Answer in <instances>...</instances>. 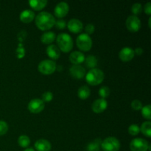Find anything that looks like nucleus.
I'll return each instance as SVG.
<instances>
[{"instance_id": "11", "label": "nucleus", "mask_w": 151, "mask_h": 151, "mask_svg": "<svg viewBox=\"0 0 151 151\" xmlns=\"http://www.w3.org/2000/svg\"><path fill=\"white\" fill-rule=\"evenodd\" d=\"M108 103L105 99H97L93 102L91 105V109L96 114L103 113L107 109Z\"/></svg>"}, {"instance_id": "18", "label": "nucleus", "mask_w": 151, "mask_h": 151, "mask_svg": "<svg viewBox=\"0 0 151 151\" xmlns=\"http://www.w3.org/2000/svg\"><path fill=\"white\" fill-rule=\"evenodd\" d=\"M19 18H20L21 22L23 23H30L35 19V13L30 10H24L21 13Z\"/></svg>"}, {"instance_id": "28", "label": "nucleus", "mask_w": 151, "mask_h": 151, "mask_svg": "<svg viewBox=\"0 0 151 151\" xmlns=\"http://www.w3.org/2000/svg\"><path fill=\"white\" fill-rule=\"evenodd\" d=\"M110 92V88L108 86H103L99 90V94H100V96L103 99H105L109 97Z\"/></svg>"}, {"instance_id": "17", "label": "nucleus", "mask_w": 151, "mask_h": 151, "mask_svg": "<svg viewBox=\"0 0 151 151\" xmlns=\"http://www.w3.org/2000/svg\"><path fill=\"white\" fill-rule=\"evenodd\" d=\"M46 52H47V55L53 60H57L60 56V50H59L57 46L54 45V44L48 46Z\"/></svg>"}, {"instance_id": "10", "label": "nucleus", "mask_w": 151, "mask_h": 151, "mask_svg": "<svg viewBox=\"0 0 151 151\" xmlns=\"http://www.w3.org/2000/svg\"><path fill=\"white\" fill-rule=\"evenodd\" d=\"M69 10V4L65 1H61V2H59L55 7V16L58 19H61V18L65 17L68 14Z\"/></svg>"}, {"instance_id": "38", "label": "nucleus", "mask_w": 151, "mask_h": 151, "mask_svg": "<svg viewBox=\"0 0 151 151\" xmlns=\"http://www.w3.org/2000/svg\"><path fill=\"white\" fill-rule=\"evenodd\" d=\"M150 20H151V18H149V20H148V25H149V27L150 28Z\"/></svg>"}, {"instance_id": "30", "label": "nucleus", "mask_w": 151, "mask_h": 151, "mask_svg": "<svg viewBox=\"0 0 151 151\" xmlns=\"http://www.w3.org/2000/svg\"><path fill=\"white\" fill-rule=\"evenodd\" d=\"M53 99V94L50 91H46L41 96V100L45 103H49V102L52 101Z\"/></svg>"}, {"instance_id": "34", "label": "nucleus", "mask_w": 151, "mask_h": 151, "mask_svg": "<svg viewBox=\"0 0 151 151\" xmlns=\"http://www.w3.org/2000/svg\"><path fill=\"white\" fill-rule=\"evenodd\" d=\"M94 29H95V27H94V24H88L85 27V31L86 32V34H87L88 35H91V34H92L94 32Z\"/></svg>"}, {"instance_id": "1", "label": "nucleus", "mask_w": 151, "mask_h": 151, "mask_svg": "<svg viewBox=\"0 0 151 151\" xmlns=\"http://www.w3.org/2000/svg\"><path fill=\"white\" fill-rule=\"evenodd\" d=\"M35 22L38 29L45 31L55 26V19L51 13L44 11L37 15L35 18Z\"/></svg>"}, {"instance_id": "31", "label": "nucleus", "mask_w": 151, "mask_h": 151, "mask_svg": "<svg viewBox=\"0 0 151 151\" xmlns=\"http://www.w3.org/2000/svg\"><path fill=\"white\" fill-rule=\"evenodd\" d=\"M8 131V125L4 121L0 120V136H3Z\"/></svg>"}, {"instance_id": "4", "label": "nucleus", "mask_w": 151, "mask_h": 151, "mask_svg": "<svg viewBox=\"0 0 151 151\" xmlns=\"http://www.w3.org/2000/svg\"><path fill=\"white\" fill-rule=\"evenodd\" d=\"M76 44L78 49L81 51H89L92 47V40L91 37L86 33L81 34L78 35L76 39Z\"/></svg>"}, {"instance_id": "5", "label": "nucleus", "mask_w": 151, "mask_h": 151, "mask_svg": "<svg viewBox=\"0 0 151 151\" xmlns=\"http://www.w3.org/2000/svg\"><path fill=\"white\" fill-rule=\"evenodd\" d=\"M101 147L104 151H118L120 148V142L115 137H109L102 141Z\"/></svg>"}, {"instance_id": "6", "label": "nucleus", "mask_w": 151, "mask_h": 151, "mask_svg": "<svg viewBox=\"0 0 151 151\" xmlns=\"http://www.w3.org/2000/svg\"><path fill=\"white\" fill-rule=\"evenodd\" d=\"M56 67L55 62L52 60H44L38 64V70L43 75H49L55 71Z\"/></svg>"}, {"instance_id": "15", "label": "nucleus", "mask_w": 151, "mask_h": 151, "mask_svg": "<svg viewBox=\"0 0 151 151\" xmlns=\"http://www.w3.org/2000/svg\"><path fill=\"white\" fill-rule=\"evenodd\" d=\"M85 58L83 53L79 51L72 52L69 55V60L73 65H80L81 63H83Z\"/></svg>"}, {"instance_id": "21", "label": "nucleus", "mask_w": 151, "mask_h": 151, "mask_svg": "<svg viewBox=\"0 0 151 151\" xmlns=\"http://www.w3.org/2000/svg\"><path fill=\"white\" fill-rule=\"evenodd\" d=\"M91 94V91H90L89 88L86 86H83L80 87L78 91V97L81 100H86L88 98Z\"/></svg>"}, {"instance_id": "19", "label": "nucleus", "mask_w": 151, "mask_h": 151, "mask_svg": "<svg viewBox=\"0 0 151 151\" xmlns=\"http://www.w3.org/2000/svg\"><path fill=\"white\" fill-rule=\"evenodd\" d=\"M29 6L33 9L34 10H41L47 6V0H30L29 1Z\"/></svg>"}, {"instance_id": "23", "label": "nucleus", "mask_w": 151, "mask_h": 151, "mask_svg": "<svg viewBox=\"0 0 151 151\" xmlns=\"http://www.w3.org/2000/svg\"><path fill=\"white\" fill-rule=\"evenodd\" d=\"M140 131L147 137H151V122L150 121L144 122L140 127Z\"/></svg>"}, {"instance_id": "8", "label": "nucleus", "mask_w": 151, "mask_h": 151, "mask_svg": "<svg viewBox=\"0 0 151 151\" xmlns=\"http://www.w3.org/2000/svg\"><path fill=\"white\" fill-rule=\"evenodd\" d=\"M125 25L128 30H129L130 32H138L141 28V21L137 16L132 15L127 18Z\"/></svg>"}, {"instance_id": "7", "label": "nucleus", "mask_w": 151, "mask_h": 151, "mask_svg": "<svg viewBox=\"0 0 151 151\" xmlns=\"http://www.w3.org/2000/svg\"><path fill=\"white\" fill-rule=\"evenodd\" d=\"M149 145L148 142L144 139L136 138L130 143V149L131 151H147Z\"/></svg>"}, {"instance_id": "12", "label": "nucleus", "mask_w": 151, "mask_h": 151, "mask_svg": "<svg viewBox=\"0 0 151 151\" xmlns=\"http://www.w3.org/2000/svg\"><path fill=\"white\" fill-rule=\"evenodd\" d=\"M69 72L72 78L75 79H82L86 75V69L81 65H72L69 69Z\"/></svg>"}, {"instance_id": "20", "label": "nucleus", "mask_w": 151, "mask_h": 151, "mask_svg": "<svg viewBox=\"0 0 151 151\" xmlns=\"http://www.w3.org/2000/svg\"><path fill=\"white\" fill-rule=\"evenodd\" d=\"M56 39V35L53 32H46L41 35V41L44 44H50Z\"/></svg>"}, {"instance_id": "22", "label": "nucleus", "mask_w": 151, "mask_h": 151, "mask_svg": "<svg viewBox=\"0 0 151 151\" xmlns=\"http://www.w3.org/2000/svg\"><path fill=\"white\" fill-rule=\"evenodd\" d=\"M102 140L100 139H96L90 142L87 146V151H99L101 147Z\"/></svg>"}, {"instance_id": "3", "label": "nucleus", "mask_w": 151, "mask_h": 151, "mask_svg": "<svg viewBox=\"0 0 151 151\" xmlns=\"http://www.w3.org/2000/svg\"><path fill=\"white\" fill-rule=\"evenodd\" d=\"M105 78L103 71L97 68L91 69L88 71L86 76V81L89 85L97 86L101 83Z\"/></svg>"}, {"instance_id": "26", "label": "nucleus", "mask_w": 151, "mask_h": 151, "mask_svg": "<svg viewBox=\"0 0 151 151\" xmlns=\"http://www.w3.org/2000/svg\"><path fill=\"white\" fill-rule=\"evenodd\" d=\"M150 111H151L150 105H147V106L142 108V116L145 118V119H147L148 121H150L151 119Z\"/></svg>"}, {"instance_id": "25", "label": "nucleus", "mask_w": 151, "mask_h": 151, "mask_svg": "<svg viewBox=\"0 0 151 151\" xmlns=\"http://www.w3.org/2000/svg\"><path fill=\"white\" fill-rule=\"evenodd\" d=\"M18 143H19V145L20 147L26 148L30 144V139H29V138L27 136L22 135L18 139Z\"/></svg>"}, {"instance_id": "16", "label": "nucleus", "mask_w": 151, "mask_h": 151, "mask_svg": "<svg viewBox=\"0 0 151 151\" xmlns=\"http://www.w3.org/2000/svg\"><path fill=\"white\" fill-rule=\"evenodd\" d=\"M35 148L37 151H50L52 149V145L48 140L41 139L35 142Z\"/></svg>"}, {"instance_id": "29", "label": "nucleus", "mask_w": 151, "mask_h": 151, "mask_svg": "<svg viewBox=\"0 0 151 151\" xmlns=\"http://www.w3.org/2000/svg\"><path fill=\"white\" fill-rule=\"evenodd\" d=\"M140 131V128L136 124H133L131 125L128 128V133L129 134H131V136H137V134L139 133Z\"/></svg>"}, {"instance_id": "37", "label": "nucleus", "mask_w": 151, "mask_h": 151, "mask_svg": "<svg viewBox=\"0 0 151 151\" xmlns=\"http://www.w3.org/2000/svg\"><path fill=\"white\" fill-rule=\"evenodd\" d=\"M24 151H35V150H34L33 148H27V149H25Z\"/></svg>"}, {"instance_id": "27", "label": "nucleus", "mask_w": 151, "mask_h": 151, "mask_svg": "<svg viewBox=\"0 0 151 151\" xmlns=\"http://www.w3.org/2000/svg\"><path fill=\"white\" fill-rule=\"evenodd\" d=\"M131 11L134 13V16H137V15L140 14L142 11V7L140 3H135L131 7Z\"/></svg>"}, {"instance_id": "35", "label": "nucleus", "mask_w": 151, "mask_h": 151, "mask_svg": "<svg viewBox=\"0 0 151 151\" xmlns=\"http://www.w3.org/2000/svg\"><path fill=\"white\" fill-rule=\"evenodd\" d=\"M145 13L147 15L150 16L151 14V3L147 2V4L145 5Z\"/></svg>"}, {"instance_id": "14", "label": "nucleus", "mask_w": 151, "mask_h": 151, "mask_svg": "<svg viewBox=\"0 0 151 151\" xmlns=\"http://www.w3.org/2000/svg\"><path fill=\"white\" fill-rule=\"evenodd\" d=\"M67 27L70 32H73V33H79L82 31L83 25L79 19H72L68 22Z\"/></svg>"}, {"instance_id": "33", "label": "nucleus", "mask_w": 151, "mask_h": 151, "mask_svg": "<svg viewBox=\"0 0 151 151\" xmlns=\"http://www.w3.org/2000/svg\"><path fill=\"white\" fill-rule=\"evenodd\" d=\"M55 26L58 29H63L66 27V23L64 20H63V19H59L58 21H55Z\"/></svg>"}, {"instance_id": "24", "label": "nucleus", "mask_w": 151, "mask_h": 151, "mask_svg": "<svg viewBox=\"0 0 151 151\" xmlns=\"http://www.w3.org/2000/svg\"><path fill=\"white\" fill-rule=\"evenodd\" d=\"M84 62H85L86 66L90 69H94L97 65V59L94 55L87 56L86 58L84 60Z\"/></svg>"}, {"instance_id": "2", "label": "nucleus", "mask_w": 151, "mask_h": 151, "mask_svg": "<svg viewBox=\"0 0 151 151\" xmlns=\"http://www.w3.org/2000/svg\"><path fill=\"white\" fill-rule=\"evenodd\" d=\"M58 47L63 52H69L73 48V40L67 33H60L57 36Z\"/></svg>"}, {"instance_id": "36", "label": "nucleus", "mask_w": 151, "mask_h": 151, "mask_svg": "<svg viewBox=\"0 0 151 151\" xmlns=\"http://www.w3.org/2000/svg\"><path fill=\"white\" fill-rule=\"evenodd\" d=\"M143 53V50L141 47H138V48L135 49L134 50V54L137 55H142Z\"/></svg>"}, {"instance_id": "9", "label": "nucleus", "mask_w": 151, "mask_h": 151, "mask_svg": "<svg viewBox=\"0 0 151 151\" xmlns=\"http://www.w3.org/2000/svg\"><path fill=\"white\" fill-rule=\"evenodd\" d=\"M28 109L32 114L41 113L44 109V103L41 99H33L29 101Z\"/></svg>"}, {"instance_id": "32", "label": "nucleus", "mask_w": 151, "mask_h": 151, "mask_svg": "<svg viewBox=\"0 0 151 151\" xmlns=\"http://www.w3.org/2000/svg\"><path fill=\"white\" fill-rule=\"evenodd\" d=\"M131 108L135 111H139L142 108V103L140 100H134L131 103Z\"/></svg>"}, {"instance_id": "13", "label": "nucleus", "mask_w": 151, "mask_h": 151, "mask_svg": "<svg viewBox=\"0 0 151 151\" xmlns=\"http://www.w3.org/2000/svg\"><path fill=\"white\" fill-rule=\"evenodd\" d=\"M134 50L131 47H124L119 51V58L122 61L128 62L132 60L134 58Z\"/></svg>"}]
</instances>
